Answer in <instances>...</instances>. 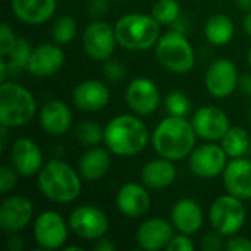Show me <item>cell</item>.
Returning <instances> with one entry per match:
<instances>
[{
	"label": "cell",
	"mask_w": 251,
	"mask_h": 251,
	"mask_svg": "<svg viewBox=\"0 0 251 251\" xmlns=\"http://www.w3.org/2000/svg\"><path fill=\"white\" fill-rule=\"evenodd\" d=\"M196 131L184 116H168L156 126L151 143L160 157L178 162L184 160L196 149Z\"/></svg>",
	"instance_id": "obj_1"
},
{
	"label": "cell",
	"mask_w": 251,
	"mask_h": 251,
	"mask_svg": "<svg viewBox=\"0 0 251 251\" xmlns=\"http://www.w3.org/2000/svg\"><path fill=\"white\" fill-rule=\"evenodd\" d=\"M106 149L119 157L141 153L149 143V129L138 115H118L104 128Z\"/></svg>",
	"instance_id": "obj_2"
},
{
	"label": "cell",
	"mask_w": 251,
	"mask_h": 251,
	"mask_svg": "<svg viewBox=\"0 0 251 251\" xmlns=\"http://www.w3.org/2000/svg\"><path fill=\"white\" fill-rule=\"evenodd\" d=\"M81 174L63 160L53 159L38 172V188L54 203H71L81 194Z\"/></svg>",
	"instance_id": "obj_3"
},
{
	"label": "cell",
	"mask_w": 251,
	"mask_h": 251,
	"mask_svg": "<svg viewBox=\"0 0 251 251\" xmlns=\"http://www.w3.org/2000/svg\"><path fill=\"white\" fill-rule=\"evenodd\" d=\"M118 44L131 51H144L157 44L160 38V24L153 15L128 13L115 24Z\"/></svg>",
	"instance_id": "obj_4"
},
{
	"label": "cell",
	"mask_w": 251,
	"mask_h": 251,
	"mask_svg": "<svg viewBox=\"0 0 251 251\" xmlns=\"http://www.w3.org/2000/svg\"><path fill=\"white\" fill-rule=\"evenodd\" d=\"M37 103L25 87L3 81L0 85V124L7 128H19L29 124L35 115Z\"/></svg>",
	"instance_id": "obj_5"
},
{
	"label": "cell",
	"mask_w": 251,
	"mask_h": 251,
	"mask_svg": "<svg viewBox=\"0 0 251 251\" xmlns=\"http://www.w3.org/2000/svg\"><path fill=\"white\" fill-rule=\"evenodd\" d=\"M156 56L168 71L175 74H187L196 63L193 46L181 31H169L160 35L156 44Z\"/></svg>",
	"instance_id": "obj_6"
},
{
	"label": "cell",
	"mask_w": 251,
	"mask_h": 251,
	"mask_svg": "<svg viewBox=\"0 0 251 251\" xmlns=\"http://www.w3.org/2000/svg\"><path fill=\"white\" fill-rule=\"evenodd\" d=\"M247 219V210L235 196H221L218 197L209 210V221L212 228L224 237H232L244 226Z\"/></svg>",
	"instance_id": "obj_7"
},
{
	"label": "cell",
	"mask_w": 251,
	"mask_h": 251,
	"mask_svg": "<svg viewBox=\"0 0 251 251\" xmlns=\"http://www.w3.org/2000/svg\"><path fill=\"white\" fill-rule=\"evenodd\" d=\"M68 224L76 237L87 241L100 240L109 231L107 216L99 207L90 204H82L74 209Z\"/></svg>",
	"instance_id": "obj_8"
},
{
	"label": "cell",
	"mask_w": 251,
	"mask_h": 251,
	"mask_svg": "<svg viewBox=\"0 0 251 251\" xmlns=\"http://www.w3.org/2000/svg\"><path fill=\"white\" fill-rule=\"evenodd\" d=\"M118 44L115 26L106 21H93L82 34V47L88 57L93 60L104 62L110 59Z\"/></svg>",
	"instance_id": "obj_9"
},
{
	"label": "cell",
	"mask_w": 251,
	"mask_h": 251,
	"mask_svg": "<svg viewBox=\"0 0 251 251\" xmlns=\"http://www.w3.org/2000/svg\"><path fill=\"white\" fill-rule=\"evenodd\" d=\"M228 163V154L219 144L206 143L196 147L188 156L190 171L199 178H216L224 174Z\"/></svg>",
	"instance_id": "obj_10"
},
{
	"label": "cell",
	"mask_w": 251,
	"mask_h": 251,
	"mask_svg": "<svg viewBox=\"0 0 251 251\" xmlns=\"http://www.w3.org/2000/svg\"><path fill=\"white\" fill-rule=\"evenodd\" d=\"M34 240L44 250L62 249L68 240V225L54 210L40 213L34 224Z\"/></svg>",
	"instance_id": "obj_11"
},
{
	"label": "cell",
	"mask_w": 251,
	"mask_h": 251,
	"mask_svg": "<svg viewBox=\"0 0 251 251\" xmlns=\"http://www.w3.org/2000/svg\"><path fill=\"white\" fill-rule=\"evenodd\" d=\"M238 71L229 59L215 60L206 72L204 84L207 91L216 99L229 97L238 87Z\"/></svg>",
	"instance_id": "obj_12"
},
{
	"label": "cell",
	"mask_w": 251,
	"mask_h": 251,
	"mask_svg": "<svg viewBox=\"0 0 251 251\" xmlns=\"http://www.w3.org/2000/svg\"><path fill=\"white\" fill-rule=\"evenodd\" d=\"M125 99L131 110L138 116H147L156 112L160 103V91L157 85L144 76L134 78L125 91Z\"/></svg>",
	"instance_id": "obj_13"
},
{
	"label": "cell",
	"mask_w": 251,
	"mask_h": 251,
	"mask_svg": "<svg viewBox=\"0 0 251 251\" xmlns=\"http://www.w3.org/2000/svg\"><path fill=\"white\" fill-rule=\"evenodd\" d=\"M191 124L197 137L206 141L222 140V137L231 128L226 113L216 106H203L196 110Z\"/></svg>",
	"instance_id": "obj_14"
},
{
	"label": "cell",
	"mask_w": 251,
	"mask_h": 251,
	"mask_svg": "<svg viewBox=\"0 0 251 251\" xmlns=\"http://www.w3.org/2000/svg\"><path fill=\"white\" fill-rule=\"evenodd\" d=\"M34 206L24 196H10L0 204V226L4 232H21L32 219Z\"/></svg>",
	"instance_id": "obj_15"
},
{
	"label": "cell",
	"mask_w": 251,
	"mask_h": 251,
	"mask_svg": "<svg viewBox=\"0 0 251 251\" xmlns=\"http://www.w3.org/2000/svg\"><path fill=\"white\" fill-rule=\"evenodd\" d=\"M174 225L162 218H151L144 221L135 234L137 246L143 250L157 251L166 249L174 238Z\"/></svg>",
	"instance_id": "obj_16"
},
{
	"label": "cell",
	"mask_w": 251,
	"mask_h": 251,
	"mask_svg": "<svg viewBox=\"0 0 251 251\" xmlns=\"http://www.w3.org/2000/svg\"><path fill=\"white\" fill-rule=\"evenodd\" d=\"M59 46L57 43H44L32 49L26 71L37 78H49L57 74L65 63V54Z\"/></svg>",
	"instance_id": "obj_17"
},
{
	"label": "cell",
	"mask_w": 251,
	"mask_h": 251,
	"mask_svg": "<svg viewBox=\"0 0 251 251\" xmlns=\"http://www.w3.org/2000/svg\"><path fill=\"white\" fill-rule=\"evenodd\" d=\"M10 156L15 171L22 176H34L44 166L43 153L38 144L26 137H21L13 143Z\"/></svg>",
	"instance_id": "obj_18"
},
{
	"label": "cell",
	"mask_w": 251,
	"mask_h": 251,
	"mask_svg": "<svg viewBox=\"0 0 251 251\" xmlns=\"http://www.w3.org/2000/svg\"><path fill=\"white\" fill-rule=\"evenodd\" d=\"M74 104L87 113L104 109L110 100V91L104 82L97 79H87L79 82L72 91Z\"/></svg>",
	"instance_id": "obj_19"
},
{
	"label": "cell",
	"mask_w": 251,
	"mask_h": 251,
	"mask_svg": "<svg viewBox=\"0 0 251 251\" xmlns=\"http://www.w3.org/2000/svg\"><path fill=\"white\" fill-rule=\"evenodd\" d=\"M224 184L231 196L240 200L251 199V160L235 157L226 163L224 171Z\"/></svg>",
	"instance_id": "obj_20"
},
{
	"label": "cell",
	"mask_w": 251,
	"mask_h": 251,
	"mask_svg": "<svg viewBox=\"0 0 251 251\" xmlns=\"http://www.w3.org/2000/svg\"><path fill=\"white\" fill-rule=\"evenodd\" d=\"M151 204V199L146 185L137 182L124 184L116 194V207L128 218L144 216Z\"/></svg>",
	"instance_id": "obj_21"
},
{
	"label": "cell",
	"mask_w": 251,
	"mask_h": 251,
	"mask_svg": "<svg viewBox=\"0 0 251 251\" xmlns=\"http://www.w3.org/2000/svg\"><path fill=\"white\" fill-rule=\"evenodd\" d=\"M203 210L200 204L193 199H181L175 201L171 210V222L174 228L187 235H193L199 232L203 225Z\"/></svg>",
	"instance_id": "obj_22"
},
{
	"label": "cell",
	"mask_w": 251,
	"mask_h": 251,
	"mask_svg": "<svg viewBox=\"0 0 251 251\" xmlns=\"http://www.w3.org/2000/svg\"><path fill=\"white\" fill-rule=\"evenodd\" d=\"M38 119L41 128L47 134L59 137L69 131L72 124V113L71 109L63 101L50 100L41 107Z\"/></svg>",
	"instance_id": "obj_23"
},
{
	"label": "cell",
	"mask_w": 251,
	"mask_h": 251,
	"mask_svg": "<svg viewBox=\"0 0 251 251\" xmlns=\"http://www.w3.org/2000/svg\"><path fill=\"white\" fill-rule=\"evenodd\" d=\"M141 182L150 190H163L174 184L176 179V168L174 160L169 159H154L144 165L141 169Z\"/></svg>",
	"instance_id": "obj_24"
},
{
	"label": "cell",
	"mask_w": 251,
	"mask_h": 251,
	"mask_svg": "<svg viewBox=\"0 0 251 251\" xmlns=\"http://www.w3.org/2000/svg\"><path fill=\"white\" fill-rule=\"evenodd\" d=\"M15 16L29 25L47 22L56 12V0H12Z\"/></svg>",
	"instance_id": "obj_25"
},
{
	"label": "cell",
	"mask_w": 251,
	"mask_h": 251,
	"mask_svg": "<svg viewBox=\"0 0 251 251\" xmlns=\"http://www.w3.org/2000/svg\"><path fill=\"white\" fill-rule=\"evenodd\" d=\"M110 168V151L107 149L94 146L90 147L79 160V174L87 181L101 179Z\"/></svg>",
	"instance_id": "obj_26"
},
{
	"label": "cell",
	"mask_w": 251,
	"mask_h": 251,
	"mask_svg": "<svg viewBox=\"0 0 251 251\" xmlns=\"http://www.w3.org/2000/svg\"><path fill=\"white\" fill-rule=\"evenodd\" d=\"M204 35L215 46H226L235 35V26L229 16L224 13L212 15L204 25Z\"/></svg>",
	"instance_id": "obj_27"
},
{
	"label": "cell",
	"mask_w": 251,
	"mask_h": 251,
	"mask_svg": "<svg viewBox=\"0 0 251 251\" xmlns=\"http://www.w3.org/2000/svg\"><path fill=\"white\" fill-rule=\"evenodd\" d=\"M250 135L243 126H232L221 140V146L228 154V157H244L250 150Z\"/></svg>",
	"instance_id": "obj_28"
},
{
	"label": "cell",
	"mask_w": 251,
	"mask_h": 251,
	"mask_svg": "<svg viewBox=\"0 0 251 251\" xmlns=\"http://www.w3.org/2000/svg\"><path fill=\"white\" fill-rule=\"evenodd\" d=\"M31 54H32V49H31L28 40H26V38H22V37H18V40H16L13 49L9 51L7 56H4L3 59H4L6 66H7L9 71H12V72H19V71L28 68Z\"/></svg>",
	"instance_id": "obj_29"
},
{
	"label": "cell",
	"mask_w": 251,
	"mask_h": 251,
	"mask_svg": "<svg viewBox=\"0 0 251 251\" xmlns=\"http://www.w3.org/2000/svg\"><path fill=\"white\" fill-rule=\"evenodd\" d=\"M75 137L85 147H94L104 141V129L97 122L85 121L76 126Z\"/></svg>",
	"instance_id": "obj_30"
},
{
	"label": "cell",
	"mask_w": 251,
	"mask_h": 251,
	"mask_svg": "<svg viewBox=\"0 0 251 251\" xmlns=\"http://www.w3.org/2000/svg\"><path fill=\"white\" fill-rule=\"evenodd\" d=\"M151 15L160 25H171L179 19L181 7L176 0H157L153 4Z\"/></svg>",
	"instance_id": "obj_31"
},
{
	"label": "cell",
	"mask_w": 251,
	"mask_h": 251,
	"mask_svg": "<svg viewBox=\"0 0 251 251\" xmlns=\"http://www.w3.org/2000/svg\"><path fill=\"white\" fill-rule=\"evenodd\" d=\"M51 35L54 43L57 44H68L71 43L76 35V22L72 16L63 15L59 16L51 28Z\"/></svg>",
	"instance_id": "obj_32"
},
{
	"label": "cell",
	"mask_w": 251,
	"mask_h": 251,
	"mask_svg": "<svg viewBox=\"0 0 251 251\" xmlns=\"http://www.w3.org/2000/svg\"><path fill=\"white\" fill-rule=\"evenodd\" d=\"M165 107L171 116H187L191 110L190 99L181 91H171L165 99Z\"/></svg>",
	"instance_id": "obj_33"
},
{
	"label": "cell",
	"mask_w": 251,
	"mask_h": 251,
	"mask_svg": "<svg viewBox=\"0 0 251 251\" xmlns=\"http://www.w3.org/2000/svg\"><path fill=\"white\" fill-rule=\"evenodd\" d=\"M16 40H18V37L12 31V28L6 22H3L0 25V54H1V57L9 54V51L13 49Z\"/></svg>",
	"instance_id": "obj_34"
},
{
	"label": "cell",
	"mask_w": 251,
	"mask_h": 251,
	"mask_svg": "<svg viewBox=\"0 0 251 251\" xmlns=\"http://www.w3.org/2000/svg\"><path fill=\"white\" fill-rule=\"evenodd\" d=\"M103 72L106 75L107 79L110 81H122L125 78V66L122 65V62L119 60H112V59H107L104 60V65H103Z\"/></svg>",
	"instance_id": "obj_35"
},
{
	"label": "cell",
	"mask_w": 251,
	"mask_h": 251,
	"mask_svg": "<svg viewBox=\"0 0 251 251\" xmlns=\"http://www.w3.org/2000/svg\"><path fill=\"white\" fill-rule=\"evenodd\" d=\"M16 182H18V178H16V174L12 168L9 166H1L0 168V190L3 194L12 191L15 187H16Z\"/></svg>",
	"instance_id": "obj_36"
},
{
	"label": "cell",
	"mask_w": 251,
	"mask_h": 251,
	"mask_svg": "<svg viewBox=\"0 0 251 251\" xmlns=\"http://www.w3.org/2000/svg\"><path fill=\"white\" fill-rule=\"evenodd\" d=\"M166 250L169 251H194L196 246L193 244V241L190 240V235L187 234H181L179 235H174V238L171 240L169 246L166 247Z\"/></svg>",
	"instance_id": "obj_37"
},
{
	"label": "cell",
	"mask_w": 251,
	"mask_h": 251,
	"mask_svg": "<svg viewBox=\"0 0 251 251\" xmlns=\"http://www.w3.org/2000/svg\"><path fill=\"white\" fill-rule=\"evenodd\" d=\"M225 249L228 251H251V241L246 237H238L235 234L225 243Z\"/></svg>",
	"instance_id": "obj_38"
},
{
	"label": "cell",
	"mask_w": 251,
	"mask_h": 251,
	"mask_svg": "<svg viewBox=\"0 0 251 251\" xmlns=\"http://www.w3.org/2000/svg\"><path fill=\"white\" fill-rule=\"evenodd\" d=\"M222 238H224V235H221L219 232H212V234H207L204 238H203V241H201V249L204 251H218L221 250L222 247H225L224 246V243H222Z\"/></svg>",
	"instance_id": "obj_39"
},
{
	"label": "cell",
	"mask_w": 251,
	"mask_h": 251,
	"mask_svg": "<svg viewBox=\"0 0 251 251\" xmlns=\"http://www.w3.org/2000/svg\"><path fill=\"white\" fill-rule=\"evenodd\" d=\"M88 12L94 18H100L107 12V0H93L88 6Z\"/></svg>",
	"instance_id": "obj_40"
},
{
	"label": "cell",
	"mask_w": 251,
	"mask_h": 251,
	"mask_svg": "<svg viewBox=\"0 0 251 251\" xmlns=\"http://www.w3.org/2000/svg\"><path fill=\"white\" fill-rule=\"evenodd\" d=\"M22 247H24V243H22V240H21L18 235L12 234V235L7 238V249H9V250L19 251L22 250Z\"/></svg>",
	"instance_id": "obj_41"
},
{
	"label": "cell",
	"mask_w": 251,
	"mask_h": 251,
	"mask_svg": "<svg viewBox=\"0 0 251 251\" xmlns=\"http://www.w3.org/2000/svg\"><path fill=\"white\" fill-rule=\"evenodd\" d=\"M115 244H112L109 240H106L104 237L97 240V243L94 244V250L97 251H115Z\"/></svg>",
	"instance_id": "obj_42"
},
{
	"label": "cell",
	"mask_w": 251,
	"mask_h": 251,
	"mask_svg": "<svg viewBox=\"0 0 251 251\" xmlns=\"http://www.w3.org/2000/svg\"><path fill=\"white\" fill-rule=\"evenodd\" d=\"M238 87L243 90V93L246 94H251V75L250 74H246L240 78L238 81Z\"/></svg>",
	"instance_id": "obj_43"
},
{
	"label": "cell",
	"mask_w": 251,
	"mask_h": 251,
	"mask_svg": "<svg viewBox=\"0 0 251 251\" xmlns=\"http://www.w3.org/2000/svg\"><path fill=\"white\" fill-rule=\"evenodd\" d=\"M243 25H244V29H246V32L249 34L251 37V10L247 12V15H246V18H244V22H243Z\"/></svg>",
	"instance_id": "obj_44"
},
{
	"label": "cell",
	"mask_w": 251,
	"mask_h": 251,
	"mask_svg": "<svg viewBox=\"0 0 251 251\" xmlns=\"http://www.w3.org/2000/svg\"><path fill=\"white\" fill-rule=\"evenodd\" d=\"M238 6L244 10H251V0H237Z\"/></svg>",
	"instance_id": "obj_45"
},
{
	"label": "cell",
	"mask_w": 251,
	"mask_h": 251,
	"mask_svg": "<svg viewBox=\"0 0 251 251\" xmlns=\"http://www.w3.org/2000/svg\"><path fill=\"white\" fill-rule=\"evenodd\" d=\"M74 250L81 251V247H76V246H71V247H65V249H63V251H74Z\"/></svg>",
	"instance_id": "obj_46"
},
{
	"label": "cell",
	"mask_w": 251,
	"mask_h": 251,
	"mask_svg": "<svg viewBox=\"0 0 251 251\" xmlns=\"http://www.w3.org/2000/svg\"><path fill=\"white\" fill-rule=\"evenodd\" d=\"M249 63H250V68H251V49H250V51H249Z\"/></svg>",
	"instance_id": "obj_47"
},
{
	"label": "cell",
	"mask_w": 251,
	"mask_h": 251,
	"mask_svg": "<svg viewBox=\"0 0 251 251\" xmlns=\"http://www.w3.org/2000/svg\"><path fill=\"white\" fill-rule=\"evenodd\" d=\"M250 122H251V109H250Z\"/></svg>",
	"instance_id": "obj_48"
},
{
	"label": "cell",
	"mask_w": 251,
	"mask_h": 251,
	"mask_svg": "<svg viewBox=\"0 0 251 251\" xmlns=\"http://www.w3.org/2000/svg\"><path fill=\"white\" fill-rule=\"evenodd\" d=\"M113 1H122V0H113Z\"/></svg>",
	"instance_id": "obj_49"
}]
</instances>
